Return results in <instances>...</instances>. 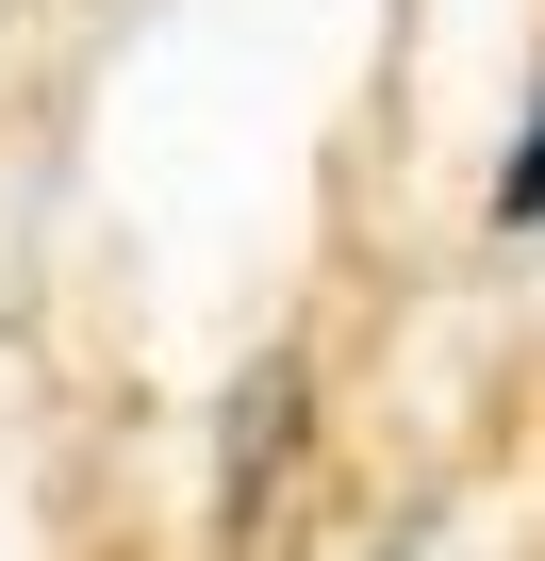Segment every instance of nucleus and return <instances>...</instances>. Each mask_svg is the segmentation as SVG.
I'll return each mask as SVG.
<instances>
[{
	"mask_svg": "<svg viewBox=\"0 0 545 561\" xmlns=\"http://www.w3.org/2000/svg\"><path fill=\"white\" fill-rule=\"evenodd\" d=\"M496 215H545V116H529V149H512V182H496Z\"/></svg>",
	"mask_w": 545,
	"mask_h": 561,
	"instance_id": "nucleus-1",
	"label": "nucleus"
}]
</instances>
